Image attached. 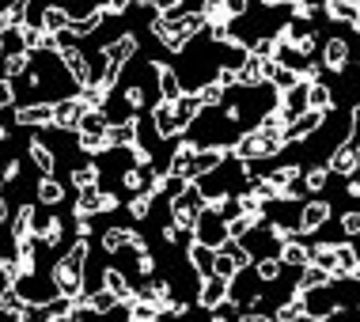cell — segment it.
Returning a JSON list of instances; mask_svg holds the SVG:
<instances>
[{
  "label": "cell",
  "mask_w": 360,
  "mask_h": 322,
  "mask_svg": "<svg viewBox=\"0 0 360 322\" xmlns=\"http://www.w3.org/2000/svg\"><path fill=\"white\" fill-rule=\"evenodd\" d=\"M193 239L205 243V247H212V250H220L224 243L231 239V236H228V220L217 217V212H212L209 205H205V212L198 217V224H193Z\"/></svg>",
  "instance_id": "6da1fadb"
},
{
  "label": "cell",
  "mask_w": 360,
  "mask_h": 322,
  "mask_svg": "<svg viewBox=\"0 0 360 322\" xmlns=\"http://www.w3.org/2000/svg\"><path fill=\"white\" fill-rule=\"evenodd\" d=\"M330 220V201H323V198H315V201H307L304 209H300V236H311V231H319L323 224Z\"/></svg>",
  "instance_id": "7a4b0ae2"
},
{
  "label": "cell",
  "mask_w": 360,
  "mask_h": 322,
  "mask_svg": "<svg viewBox=\"0 0 360 322\" xmlns=\"http://www.w3.org/2000/svg\"><path fill=\"white\" fill-rule=\"evenodd\" d=\"M198 304L209 307V311L224 307V304H228V281L217 277V273H212V277H205V281H201V288H198Z\"/></svg>",
  "instance_id": "3957f363"
},
{
  "label": "cell",
  "mask_w": 360,
  "mask_h": 322,
  "mask_svg": "<svg viewBox=\"0 0 360 322\" xmlns=\"http://www.w3.org/2000/svg\"><path fill=\"white\" fill-rule=\"evenodd\" d=\"M323 118H326L323 110H304V114H300V118L285 129V141H288V144H292V141H307L311 133L323 129Z\"/></svg>",
  "instance_id": "277c9868"
},
{
  "label": "cell",
  "mask_w": 360,
  "mask_h": 322,
  "mask_svg": "<svg viewBox=\"0 0 360 322\" xmlns=\"http://www.w3.org/2000/svg\"><path fill=\"white\" fill-rule=\"evenodd\" d=\"M57 106L53 103H31V106H15V122L19 125H53Z\"/></svg>",
  "instance_id": "5b68a950"
},
{
  "label": "cell",
  "mask_w": 360,
  "mask_h": 322,
  "mask_svg": "<svg viewBox=\"0 0 360 322\" xmlns=\"http://www.w3.org/2000/svg\"><path fill=\"white\" fill-rule=\"evenodd\" d=\"M326 167H330V174H345V179H349V174L360 167V152H356L349 141L338 144V148L330 152V163H326Z\"/></svg>",
  "instance_id": "8992f818"
},
{
  "label": "cell",
  "mask_w": 360,
  "mask_h": 322,
  "mask_svg": "<svg viewBox=\"0 0 360 322\" xmlns=\"http://www.w3.org/2000/svg\"><path fill=\"white\" fill-rule=\"evenodd\" d=\"M53 106H57V118H53L57 129H80V118L87 114L84 99H61V103H53Z\"/></svg>",
  "instance_id": "52a82bcc"
},
{
  "label": "cell",
  "mask_w": 360,
  "mask_h": 322,
  "mask_svg": "<svg viewBox=\"0 0 360 322\" xmlns=\"http://www.w3.org/2000/svg\"><path fill=\"white\" fill-rule=\"evenodd\" d=\"M186 258H190V266H193V273H198L201 281L212 277V266H217V250H212V247H205V243L193 239L190 250H186Z\"/></svg>",
  "instance_id": "ba28073f"
},
{
  "label": "cell",
  "mask_w": 360,
  "mask_h": 322,
  "mask_svg": "<svg viewBox=\"0 0 360 322\" xmlns=\"http://www.w3.org/2000/svg\"><path fill=\"white\" fill-rule=\"evenodd\" d=\"M137 133H141V122H137V118H125V122H118V125L110 122L106 141H110V148H114V144H118V148H133V144H137Z\"/></svg>",
  "instance_id": "9c48e42d"
},
{
  "label": "cell",
  "mask_w": 360,
  "mask_h": 322,
  "mask_svg": "<svg viewBox=\"0 0 360 322\" xmlns=\"http://www.w3.org/2000/svg\"><path fill=\"white\" fill-rule=\"evenodd\" d=\"M152 122H155V136H174L179 133V118H174V103L160 99L152 106Z\"/></svg>",
  "instance_id": "30bf717a"
},
{
  "label": "cell",
  "mask_w": 360,
  "mask_h": 322,
  "mask_svg": "<svg viewBox=\"0 0 360 322\" xmlns=\"http://www.w3.org/2000/svg\"><path fill=\"white\" fill-rule=\"evenodd\" d=\"M155 80H160V95H163L167 103H179L182 95H186V91H182V84H179V72H174L171 65H160V61H155Z\"/></svg>",
  "instance_id": "8fae6325"
},
{
  "label": "cell",
  "mask_w": 360,
  "mask_h": 322,
  "mask_svg": "<svg viewBox=\"0 0 360 322\" xmlns=\"http://www.w3.org/2000/svg\"><path fill=\"white\" fill-rule=\"evenodd\" d=\"M323 65L330 68V72H342V68L349 65V42L345 38H330V42L323 46Z\"/></svg>",
  "instance_id": "7c38bea8"
},
{
  "label": "cell",
  "mask_w": 360,
  "mask_h": 322,
  "mask_svg": "<svg viewBox=\"0 0 360 322\" xmlns=\"http://www.w3.org/2000/svg\"><path fill=\"white\" fill-rule=\"evenodd\" d=\"M277 258H281V266L304 269V266H311V247H304L300 239H292V243H285V247L277 250Z\"/></svg>",
  "instance_id": "4fadbf2b"
},
{
  "label": "cell",
  "mask_w": 360,
  "mask_h": 322,
  "mask_svg": "<svg viewBox=\"0 0 360 322\" xmlns=\"http://www.w3.org/2000/svg\"><path fill=\"white\" fill-rule=\"evenodd\" d=\"M205 110V106H201V99L198 95H182L179 103H174V118H179V133L182 129H190L193 122H198V114Z\"/></svg>",
  "instance_id": "5bb4252c"
},
{
  "label": "cell",
  "mask_w": 360,
  "mask_h": 322,
  "mask_svg": "<svg viewBox=\"0 0 360 322\" xmlns=\"http://www.w3.org/2000/svg\"><path fill=\"white\" fill-rule=\"evenodd\" d=\"M69 23H72V12H69V8H61V4H50V8L42 12V31H46V34L69 31Z\"/></svg>",
  "instance_id": "9a60e30c"
},
{
  "label": "cell",
  "mask_w": 360,
  "mask_h": 322,
  "mask_svg": "<svg viewBox=\"0 0 360 322\" xmlns=\"http://www.w3.org/2000/svg\"><path fill=\"white\" fill-rule=\"evenodd\" d=\"M330 281H334V273L311 262V266H304V269H300V285H296V288H304V292H315V288H326Z\"/></svg>",
  "instance_id": "2e32d148"
},
{
  "label": "cell",
  "mask_w": 360,
  "mask_h": 322,
  "mask_svg": "<svg viewBox=\"0 0 360 322\" xmlns=\"http://www.w3.org/2000/svg\"><path fill=\"white\" fill-rule=\"evenodd\" d=\"M84 304L91 315H110V311L118 307V296H114L110 288H91V296H84Z\"/></svg>",
  "instance_id": "e0dca14e"
},
{
  "label": "cell",
  "mask_w": 360,
  "mask_h": 322,
  "mask_svg": "<svg viewBox=\"0 0 360 322\" xmlns=\"http://www.w3.org/2000/svg\"><path fill=\"white\" fill-rule=\"evenodd\" d=\"M27 152H31V163L42 174H53V167H57V160H53V152L46 148L42 141H38V136H31V141H27Z\"/></svg>",
  "instance_id": "ac0fdd59"
},
{
  "label": "cell",
  "mask_w": 360,
  "mask_h": 322,
  "mask_svg": "<svg viewBox=\"0 0 360 322\" xmlns=\"http://www.w3.org/2000/svg\"><path fill=\"white\" fill-rule=\"evenodd\" d=\"M103 288H110L118 300H125V304L133 300V288H129V281H125V273H122V269H114V266H110V269H103Z\"/></svg>",
  "instance_id": "d6986e66"
},
{
  "label": "cell",
  "mask_w": 360,
  "mask_h": 322,
  "mask_svg": "<svg viewBox=\"0 0 360 322\" xmlns=\"http://www.w3.org/2000/svg\"><path fill=\"white\" fill-rule=\"evenodd\" d=\"M212 273H217V277H224V281H231L236 273H243L239 262H236V250H231V243H224V247L217 250V266H212Z\"/></svg>",
  "instance_id": "ffe728a7"
},
{
  "label": "cell",
  "mask_w": 360,
  "mask_h": 322,
  "mask_svg": "<svg viewBox=\"0 0 360 322\" xmlns=\"http://www.w3.org/2000/svg\"><path fill=\"white\" fill-rule=\"evenodd\" d=\"M307 110H334V91L326 84H307Z\"/></svg>",
  "instance_id": "44dd1931"
},
{
  "label": "cell",
  "mask_w": 360,
  "mask_h": 322,
  "mask_svg": "<svg viewBox=\"0 0 360 322\" xmlns=\"http://www.w3.org/2000/svg\"><path fill=\"white\" fill-rule=\"evenodd\" d=\"M38 201L42 205H61L65 201V186L53 174H42V182H38Z\"/></svg>",
  "instance_id": "7402d4cb"
},
{
  "label": "cell",
  "mask_w": 360,
  "mask_h": 322,
  "mask_svg": "<svg viewBox=\"0 0 360 322\" xmlns=\"http://www.w3.org/2000/svg\"><path fill=\"white\" fill-rule=\"evenodd\" d=\"M72 182H76V190H95L99 186V167L95 163H80V167H72Z\"/></svg>",
  "instance_id": "603a6c76"
},
{
  "label": "cell",
  "mask_w": 360,
  "mask_h": 322,
  "mask_svg": "<svg viewBox=\"0 0 360 322\" xmlns=\"http://www.w3.org/2000/svg\"><path fill=\"white\" fill-rule=\"evenodd\" d=\"M281 269H285V266H281V258H258L255 262V273H258L262 285H274V281L281 277Z\"/></svg>",
  "instance_id": "cb8c5ba5"
},
{
  "label": "cell",
  "mask_w": 360,
  "mask_h": 322,
  "mask_svg": "<svg viewBox=\"0 0 360 322\" xmlns=\"http://www.w3.org/2000/svg\"><path fill=\"white\" fill-rule=\"evenodd\" d=\"M311 262L334 273V262H338V255H334V243H315V247H311Z\"/></svg>",
  "instance_id": "d4e9b609"
},
{
  "label": "cell",
  "mask_w": 360,
  "mask_h": 322,
  "mask_svg": "<svg viewBox=\"0 0 360 322\" xmlns=\"http://www.w3.org/2000/svg\"><path fill=\"white\" fill-rule=\"evenodd\" d=\"M106 129H110V122H106L103 110H87L84 118H80V133H99L103 136Z\"/></svg>",
  "instance_id": "484cf974"
},
{
  "label": "cell",
  "mask_w": 360,
  "mask_h": 322,
  "mask_svg": "<svg viewBox=\"0 0 360 322\" xmlns=\"http://www.w3.org/2000/svg\"><path fill=\"white\" fill-rule=\"evenodd\" d=\"M193 95L201 99V106H220V103H224V87H220L217 80H205V84L198 87V91H193Z\"/></svg>",
  "instance_id": "4316f807"
},
{
  "label": "cell",
  "mask_w": 360,
  "mask_h": 322,
  "mask_svg": "<svg viewBox=\"0 0 360 322\" xmlns=\"http://www.w3.org/2000/svg\"><path fill=\"white\" fill-rule=\"evenodd\" d=\"M326 179H330V167H311V171L304 174V190H307V193H323Z\"/></svg>",
  "instance_id": "83f0119b"
},
{
  "label": "cell",
  "mask_w": 360,
  "mask_h": 322,
  "mask_svg": "<svg viewBox=\"0 0 360 322\" xmlns=\"http://www.w3.org/2000/svg\"><path fill=\"white\" fill-rule=\"evenodd\" d=\"M152 198H155V193H152V190H144V193H137V198L129 201L133 220H144V217H148V212H152Z\"/></svg>",
  "instance_id": "f1b7e54d"
},
{
  "label": "cell",
  "mask_w": 360,
  "mask_h": 322,
  "mask_svg": "<svg viewBox=\"0 0 360 322\" xmlns=\"http://www.w3.org/2000/svg\"><path fill=\"white\" fill-rule=\"evenodd\" d=\"M342 231H345L349 239L360 236V212H345V217H342Z\"/></svg>",
  "instance_id": "f546056e"
},
{
  "label": "cell",
  "mask_w": 360,
  "mask_h": 322,
  "mask_svg": "<svg viewBox=\"0 0 360 322\" xmlns=\"http://www.w3.org/2000/svg\"><path fill=\"white\" fill-rule=\"evenodd\" d=\"M15 103V91H12V80H0V106H12Z\"/></svg>",
  "instance_id": "4dcf8cb0"
},
{
  "label": "cell",
  "mask_w": 360,
  "mask_h": 322,
  "mask_svg": "<svg viewBox=\"0 0 360 322\" xmlns=\"http://www.w3.org/2000/svg\"><path fill=\"white\" fill-rule=\"evenodd\" d=\"M125 103H129V106H144V87H125Z\"/></svg>",
  "instance_id": "1f68e13d"
},
{
  "label": "cell",
  "mask_w": 360,
  "mask_h": 322,
  "mask_svg": "<svg viewBox=\"0 0 360 322\" xmlns=\"http://www.w3.org/2000/svg\"><path fill=\"white\" fill-rule=\"evenodd\" d=\"M224 12H228V15H243V12H247V0H228Z\"/></svg>",
  "instance_id": "d6a6232c"
},
{
  "label": "cell",
  "mask_w": 360,
  "mask_h": 322,
  "mask_svg": "<svg viewBox=\"0 0 360 322\" xmlns=\"http://www.w3.org/2000/svg\"><path fill=\"white\" fill-rule=\"evenodd\" d=\"M15 174H19V163L12 160V163H4V171H0V182H12Z\"/></svg>",
  "instance_id": "836d02e7"
},
{
  "label": "cell",
  "mask_w": 360,
  "mask_h": 322,
  "mask_svg": "<svg viewBox=\"0 0 360 322\" xmlns=\"http://www.w3.org/2000/svg\"><path fill=\"white\" fill-rule=\"evenodd\" d=\"M239 322H274V318H266V315H258V311H250V315H243Z\"/></svg>",
  "instance_id": "e575fe53"
},
{
  "label": "cell",
  "mask_w": 360,
  "mask_h": 322,
  "mask_svg": "<svg viewBox=\"0 0 360 322\" xmlns=\"http://www.w3.org/2000/svg\"><path fill=\"white\" fill-rule=\"evenodd\" d=\"M224 4H228V0H205V12L209 8H224Z\"/></svg>",
  "instance_id": "d590c367"
},
{
  "label": "cell",
  "mask_w": 360,
  "mask_h": 322,
  "mask_svg": "<svg viewBox=\"0 0 360 322\" xmlns=\"http://www.w3.org/2000/svg\"><path fill=\"white\" fill-rule=\"evenodd\" d=\"M296 322H323V318H315V315H307V311H304V315H300Z\"/></svg>",
  "instance_id": "8d00e7d4"
},
{
  "label": "cell",
  "mask_w": 360,
  "mask_h": 322,
  "mask_svg": "<svg viewBox=\"0 0 360 322\" xmlns=\"http://www.w3.org/2000/svg\"><path fill=\"white\" fill-rule=\"evenodd\" d=\"M349 277H353V281H356V285H360V262H356V269H353V273H349Z\"/></svg>",
  "instance_id": "74e56055"
},
{
  "label": "cell",
  "mask_w": 360,
  "mask_h": 322,
  "mask_svg": "<svg viewBox=\"0 0 360 322\" xmlns=\"http://www.w3.org/2000/svg\"><path fill=\"white\" fill-rule=\"evenodd\" d=\"M356 311H360V300H356Z\"/></svg>",
  "instance_id": "f35d334b"
}]
</instances>
